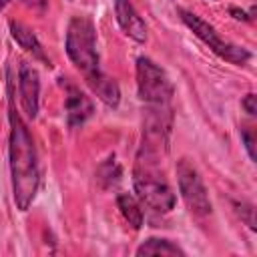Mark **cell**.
<instances>
[{
    "mask_svg": "<svg viewBox=\"0 0 257 257\" xmlns=\"http://www.w3.org/2000/svg\"><path fill=\"white\" fill-rule=\"evenodd\" d=\"M10 92V135H8V167H10V181H12V197L18 211H28L34 203L38 187H40V165L34 139L22 120V116L14 108V98L8 82Z\"/></svg>",
    "mask_w": 257,
    "mask_h": 257,
    "instance_id": "obj_1",
    "label": "cell"
},
{
    "mask_svg": "<svg viewBox=\"0 0 257 257\" xmlns=\"http://www.w3.org/2000/svg\"><path fill=\"white\" fill-rule=\"evenodd\" d=\"M133 185L141 205H145L153 213L163 215L175 209L177 197L159 167V155L139 149L135 173H133Z\"/></svg>",
    "mask_w": 257,
    "mask_h": 257,
    "instance_id": "obj_2",
    "label": "cell"
},
{
    "mask_svg": "<svg viewBox=\"0 0 257 257\" xmlns=\"http://www.w3.org/2000/svg\"><path fill=\"white\" fill-rule=\"evenodd\" d=\"M64 50L70 62L84 74V80L100 70L98 50H96V30L90 18L72 16L66 28Z\"/></svg>",
    "mask_w": 257,
    "mask_h": 257,
    "instance_id": "obj_3",
    "label": "cell"
},
{
    "mask_svg": "<svg viewBox=\"0 0 257 257\" xmlns=\"http://www.w3.org/2000/svg\"><path fill=\"white\" fill-rule=\"evenodd\" d=\"M179 16H181L183 24H185L203 44H207L219 58H223V60H227V62H231V64H239V66L247 64V62L251 60V52H249L247 48L225 40V38L215 30V26H211V24H209L207 20H203L201 16H197V14L189 12V10H183V8H179Z\"/></svg>",
    "mask_w": 257,
    "mask_h": 257,
    "instance_id": "obj_4",
    "label": "cell"
},
{
    "mask_svg": "<svg viewBox=\"0 0 257 257\" xmlns=\"http://www.w3.org/2000/svg\"><path fill=\"white\" fill-rule=\"evenodd\" d=\"M175 173H177V185H179L181 199H183L185 207L189 209V213L195 217L211 215V209H213L211 199H209L207 187H205L203 177L199 175L197 167L189 159H179Z\"/></svg>",
    "mask_w": 257,
    "mask_h": 257,
    "instance_id": "obj_5",
    "label": "cell"
},
{
    "mask_svg": "<svg viewBox=\"0 0 257 257\" xmlns=\"http://www.w3.org/2000/svg\"><path fill=\"white\" fill-rule=\"evenodd\" d=\"M58 84L64 90V112H66V124L70 128L82 126L94 112V104L90 96H86L70 78L60 76Z\"/></svg>",
    "mask_w": 257,
    "mask_h": 257,
    "instance_id": "obj_6",
    "label": "cell"
},
{
    "mask_svg": "<svg viewBox=\"0 0 257 257\" xmlns=\"http://www.w3.org/2000/svg\"><path fill=\"white\" fill-rule=\"evenodd\" d=\"M18 96L24 114L34 120L40 106V76L38 70L26 60L18 66Z\"/></svg>",
    "mask_w": 257,
    "mask_h": 257,
    "instance_id": "obj_7",
    "label": "cell"
},
{
    "mask_svg": "<svg viewBox=\"0 0 257 257\" xmlns=\"http://www.w3.org/2000/svg\"><path fill=\"white\" fill-rule=\"evenodd\" d=\"M114 16L122 32L135 42H147V24L131 0H114Z\"/></svg>",
    "mask_w": 257,
    "mask_h": 257,
    "instance_id": "obj_8",
    "label": "cell"
},
{
    "mask_svg": "<svg viewBox=\"0 0 257 257\" xmlns=\"http://www.w3.org/2000/svg\"><path fill=\"white\" fill-rule=\"evenodd\" d=\"M8 28H10V34H12V38L18 42L20 48H24L28 54H32V58H36V60H40L42 64L50 66V58L46 56V52H44L40 40L36 38V34H34L26 24L16 22V20H10Z\"/></svg>",
    "mask_w": 257,
    "mask_h": 257,
    "instance_id": "obj_9",
    "label": "cell"
},
{
    "mask_svg": "<svg viewBox=\"0 0 257 257\" xmlns=\"http://www.w3.org/2000/svg\"><path fill=\"white\" fill-rule=\"evenodd\" d=\"M84 82L88 84V88H90L106 106H110V108H116V106H118V102H120V88H118L116 80L110 78L106 72L98 70L96 74H92V76L86 78Z\"/></svg>",
    "mask_w": 257,
    "mask_h": 257,
    "instance_id": "obj_10",
    "label": "cell"
},
{
    "mask_svg": "<svg viewBox=\"0 0 257 257\" xmlns=\"http://www.w3.org/2000/svg\"><path fill=\"white\" fill-rule=\"evenodd\" d=\"M116 207H118L120 215L124 217V221H126L135 231H139V229L143 227V223H145L143 205H141V201H139L135 195H131V193H120V195L116 197Z\"/></svg>",
    "mask_w": 257,
    "mask_h": 257,
    "instance_id": "obj_11",
    "label": "cell"
},
{
    "mask_svg": "<svg viewBox=\"0 0 257 257\" xmlns=\"http://www.w3.org/2000/svg\"><path fill=\"white\" fill-rule=\"evenodd\" d=\"M135 253L137 255H167V257L181 255V257H185V251L177 243H173L169 239H163V237H149L147 241H143L137 247Z\"/></svg>",
    "mask_w": 257,
    "mask_h": 257,
    "instance_id": "obj_12",
    "label": "cell"
},
{
    "mask_svg": "<svg viewBox=\"0 0 257 257\" xmlns=\"http://www.w3.org/2000/svg\"><path fill=\"white\" fill-rule=\"evenodd\" d=\"M120 177H122V169H120V165H118V161L114 157H108L96 169V181L100 183L102 189L114 187L120 181Z\"/></svg>",
    "mask_w": 257,
    "mask_h": 257,
    "instance_id": "obj_13",
    "label": "cell"
},
{
    "mask_svg": "<svg viewBox=\"0 0 257 257\" xmlns=\"http://www.w3.org/2000/svg\"><path fill=\"white\" fill-rule=\"evenodd\" d=\"M233 207H235V211H237V215L249 225V229L251 231H255L257 229V225H255V207L251 205V203H247V201H235L233 203Z\"/></svg>",
    "mask_w": 257,
    "mask_h": 257,
    "instance_id": "obj_14",
    "label": "cell"
},
{
    "mask_svg": "<svg viewBox=\"0 0 257 257\" xmlns=\"http://www.w3.org/2000/svg\"><path fill=\"white\" fill-rule=\"evenodd\" d=\"M241 141L245 145L249 159L255 161L257 159V155H255V128L253 126H241Z\"/></svg>",
    "mask_w": 257,
    "mask_h": 257,
    "instance_id": "obj_15",
    "label": "cell"
},
{
    "mask_svg": "<svg viewBox=\"0 0 257 257\" xmlns=\"http://www.w3.org/2000/svg\"><path fill=\"white\" fill-rule=\"evenodd\" d=\"M255 100H257V96H255L253 92L245 94L243 100H241V106L245 108V112H247L249 116H255V112H257V104H255Z\"/></svg>",
    "mask_w": 257,
    "mask_h": 257,
    "instance_id": "obj_16",
    "label": "cell"
},
{
    "mask_svg": "<svg viewBox=\"0 0 257 257\" xmlns=\"http://www.w3.org/2000/svg\"><path fill=\"white\" fill-rule=\"evenodd\" d=\"M231 14H233V18H237V20H245V22H249V20L253 18V10L247 14V12L239 10V8H231Z\"/></svg>",
    "mask_w": 257,
    "mask_h": 257,
    "instance_id": "obj_17",
    "label": "cell"
},
{
    "mask_svg": "<svg viewBox=\"0 0 257 257\" xmlns=\"http://www.w3.org/2000/svg\"><path fill=\"white\" fill-rule=\"evenodd\" d=\"M8 2H10V0H0V10H2V8H4Z\"/></svg>",
    "mask_w": 257,
    "mask_h": 257,
    "instance_id": "obj_18",
    "label": "cell"
}]
</instances>
